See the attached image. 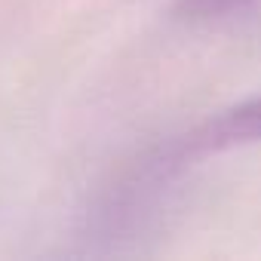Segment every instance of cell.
Instances as JSON below:
<instances>
[{"mask_svg":"<svg viewBox=\"0 0 261 261\" xmlns=\"http://www.w3.org/2000/svg\"><path fill=\"white\" fill-rule=\"evenodd\" d=\"M255 0H181V10L191 19H221L252 7Z\"/></svg>","mask_w":261,"mask_h":261,"instance_id":"7a4b0ae2","label":"cell"},{"mask_svg":"<svg viewBox=\"0 0 261 261\" xmlns=\"http://www.w3.org/2000/svg\"><path fill=\"white\" fill-rule=\"evenodd\" d=\"M255 142H261V95L246 98V101L209 117L194 133H188L175 148L160 154V160L166 163V169H175L185 160H194L203 154H221V151L255 145Z\"/></svg>","mask_w":261,"mask_h":261,"instance_id":"6da1fadb","label":"cell"}]
</instances>
